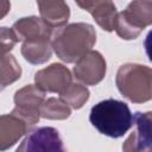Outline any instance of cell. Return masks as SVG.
<instances>
[{
	"mask_svg": "<svg viewBox=\"0 0 152 152\" xmlns=\"http://www.w3.org/2000/svg\"><path fill=\"white\" fill-rule=\"evenodd\" d=\"M96 43L95 28L87 23H72L58 28L52 36V48L57 57L74 63L91 51Z\"/></svg>",
	"mask_w": 152,
	"mask_h": 152,
	"instance_id": "cell-1",
	"label": "cell"
},
{
	"mask_svg": "<svg viewBox=\"0 0 152 152\" xmlns=\"http://www.w3.org/2000/svg\"><path fill=\"white\" fill-rule=\"evenodd\" d=\"M89 121L101 134L116 139L133 126V114L125 102L107 99L90 109Z\"/></svg>",
	"mask_w": 152,
	"mask_h": 152,
	"instance_id": "cell-2",
	"label": "cell"
},
{
	"mask_svg": "<svg viewBox=\"0 0 152 152\" xmlns=\"http://www.w3.org/2000/svg\"><path fill=\"white\" fill-rule=\"evenodd\" d=\"M120 94L133 103L152 100V68L138 63L122 64L115 76Z\"/></svg>",
	"mask_w": 152,
	"mask_h": 152,
	"instance_id": "cell-3",
	"label": "cell"
},
{
	"mask_svg": "<svg viewBox=\"0 0 152 152\" xmlns=\"http://www.w3.org/2000/svg\"><path fill=\"white\" fill-rule=\"evenodd\" d=\"M15 152H68L59 132L49 126L38 127L27 133Z\"/></svg>",
	"mask_w": 152,
	"mask_h": 152,
	"instance_id": "cell-4",
	"label": "cell"
},
{
	"mask_svg": "<svg viewBox=\"0 0 152 152\" xmlns=\"http://www.w3.org/2000/svg\"><path fill=\"white\" fill-rule=\"evenodd\" d=\"M45 91L39 89L36 84H27L14 94V103L13 113L21 116L31 127H33L40 118L39 110L45 101Z\"/></svg>",
	"mask_w": 152,
	"mask_h": 152,
	"instance_id": "cell-5",
	"label": "cell"
},
{
	"mask_svg": "<svg viewBox=\"0 0 152 152\" xmlns=\"http://www.w3.org/2000/svg\"><path fill=\"white\" fill-rule=\"evenodd\" d=\"M135 129L122 144V152H152V112L133 115Z\"/></svg>",
	"mask_w": 152,
	"mask_h": 152,
	"instance_id": "cell-6",
	"label": "cell"
},
{
	"mask_svg": "<svg viewBox=\"0 0 152 152\" xmlns=\"http://www.w3.org/2000/svg\"><path fill=\"white\" fill-rule=\"evenodd\" d=\"M107 71L104 57L99 51H89L80 58L74 66V76L86 86H95L100 83Z\"/></svg>",
	"mask_w": 152,
	"mask_h": 152,
	"instance_id": "cell-7",
	"label": "cell"
},
{
	"mask_svg": "<svg viewBox=\"0 0 152 152\" xmlns=\"http://www.w3.org/2000/svg\"><path fill=\"white\" fill-rule=\"evenodd\" d=\"M70 70L59 63H52L51 65L39 70L34 75L36 86L43 91L58 93L65 90L72 82Z\"/></svg>",
	"mask_w": 152,
	"mask_h": 152,
	"instance_id": "cell-8",
	"label": "cell"
},
{
	"mask_svg": "<svg viewBox=\"0 0 152 152\" xmlns=\"http://www.w3.org/2000/svg\"><path fill=\"white\" fill-rule=\"evenodd\" d=\"M32 127L18 114L11 112L0 118V150L6 151L12 147L23 135L28 133Z\"/></svg>",
	"mask_w": 152,
	"mask_h": 152,
	"instance_id": "cell-9",
	"label": "cell"
},
{
	"mask_svg": "<svg viewBox=\"0 0 152 152\" xmlns=\"http://www.w3.org/2000/svg\"><path fill=\"white\" fill-rule=\"evenodd\" d=\"M77 6L82 10L89 12L96 24L104 31L112 32L115 27V21L118 18V12L114 2L109 0L101 1H77Z\"/></svg>",
	"mask_w": 152,
	"mask_h": 152,
	"instance_id": "cell-10",
	"label": "cell"
},
{
	"mask_svg": "<svg viewBox=\"0 0 152 152\" xmlns=\"http://www.w3.org/2000/svg\"><path fill=\"white\" fill-rule=\"evenodd\" d=\"M12 30L19 42L50 38L52 36V27H50L42 18L34 15L20 18L13 24Z\"/></svg>",
	"mask_w": 152,
	"mask_h": 152,
	"instance_id": "cell-11",
	"label": "cell"
},
{
	"mask_svg": "<svg viewBox=\"0 0 152 152\" xmlns=\"http://www.w3.org/2000/svg\"><path fill=\"white\" fill-rule=\"evenodd\" d=\"M120 14L133 28L141 33L146 26L152 25V1H132Z\"/></svg>",
	"mask_w": 152,
	"mask_h": 152,
	"instance_id": "cell-12",
	"label": "cell"
},
{
	"mask_svg": "<svg viewBox=\"0 0 152 152\" xmlns=\"http://www.w3.org/2000/svg\"><path fill=\"white\" fill-rule=\"evenodd\" d=\"M42 19L50 27H61L68 23L70 17V10L66 2L61 0L37 1Z\"/></svg>",
	"mask_w": 152,
	"mask_h": 152,
	"instance_id": "cell-13",
	"label": "cell"
},
{
	"mask_svg": "<svg viewBox=\"0 0 152 152\" xmlns=\"http://www.w3.org/2000/svg\"><path fill=\"white\" fill-rule=\"evenodd\" d=\"M52 40L50 38H39L24 42L20 52L28 63L37 65L48 62L52 56Z\"/></svg>",
	"mask_w": 152,
	"mask_h": 152,
	"instance_id": "cell-14",
	"label": "cell"
},
{
	"mask_svg": "<svg viewBox=\"0 0 152 152\" xmlns=\"http://www.w3.org/2000/svg\"><path fill=\"white\" fill-rule=\"evenodd\" d=\"M39 114L42 118L49 120H65L70 116L71 109L63 100L49 97L43 102Z\"/></svg>",
	"mask_w": 152,
	"mask_h": 152,
	"instance_id": "cell-15",
	"label": "cell"
},
{
	"mask_svg": "<svg viewBox=\"0 0 152 152\" xmlns=\"http://www.w3.org/2000/svg\"><path fill=\"white\" fill-rule=\"evenodd\" d=\"M59 95H61V100H63L69 107L74 109H80L88 101L90 93L87 87L80 83H71Z\"/></svg>",
	"mask_w": 152,
	"mask_h": 152,
	"instance_id": "cell-16",
	"label": "cell"
},
{
	"mask_svg": "<svg viewBox=\"0 0 152 152\" xmlns=\"http://www.w3.org/2000/svg\"><path fill=\"white\" fill-rule=\"evenodd\" d=\"M21 76V68L13 55H1V88L15 82Z\"/></svg>",
	"mask_w": 152,
	"mask_h": 152,
	"instance_id": "cell-17",
	"label": "cell"
},
{
	"mask_svg": "<svg viewBox=\"0 0 152 152\" xmlns=\"http://www.w3.org/2000/svg\"><path fill=\"white\" fill-rule=\"evenodd\" d=\"M18 38L13 32L12 27H1V55L7 53L13 49V46L18 43Z\"/></svg>",
	"mask_w": 152,
	"mask_h": 152,
	"instance_id": "cell-18",
	"label": "cell"
},
{
	"mask_svg": "<svg viewBox=\"0 0 152 152\" xmlns=\"http://www.w3.org/2000/svg\"><path fill=\"white\" fill-rule=\"evenodd\" d=\"M144 46H145V51H146L148 59L152 62V30L147 33L145 42H144Z\"/></svg>",
	"mask_w": 152,
	"mask_h": 152,
	"instance_id": "cell-19",
	"label": "cell"
}]
</instances>
